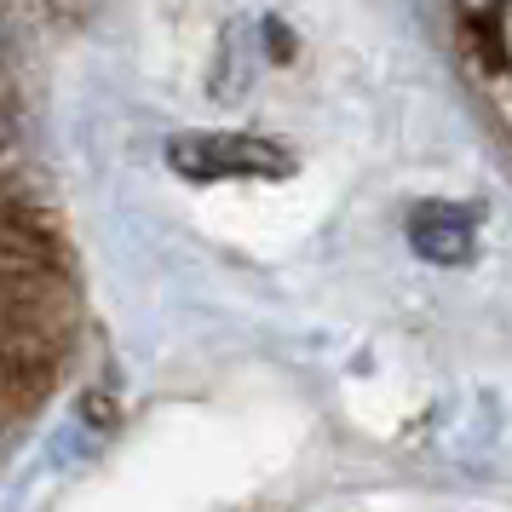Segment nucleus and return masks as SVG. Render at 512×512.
<instances>
[{
	"label": "nucleus",
	"instance_id": "obj_1",
	"mask_svg": "<svg viewBox=\"0 0 512 512\" xmlns=\"http://www.w3.org/2000/svg\"><path fill=\"white\" fill-rule=\"evenodd\" d=\"M167 167L190 185H219V179H288L294 156L259 133H179L167 139Z\"/></svg>",
	"mask_w": 512,
	"mask_h": 512
},
{
	"label": "nucleus",
	"instance_id": "obj_2",
	"mask_svg": "<svg viewBox=\"0 0 512 512\" xmlns=\"http://www.w3.org/2000/svg\"><path fill=\"white\" fill-rule=\"evenodd\" d=\"M409 242H415V254L432 259V265H466L472 248H478V231H472V213L466 208L426 202V208L409 213Z\"/></svg>",
	"mask_w": 512,
	"mask_h": 512
}]
</instances>
